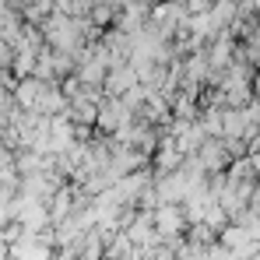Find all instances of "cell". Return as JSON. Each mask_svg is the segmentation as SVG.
<instances>
[{
    "instance_id": "1",
    "label": "cell",
    "mask_w": 260,
    "mask_h": 260,
    "mask_svg": "<svg viewBox=\"0 0 260 260\" xmlns=\"http://www.w3.org/2000/svg\"><path fill=\"white\" fill-rule=\"evenodd\" d=\"M7 166V148H4V141H0V169Z\"/></svg>"
}]
</instances>
